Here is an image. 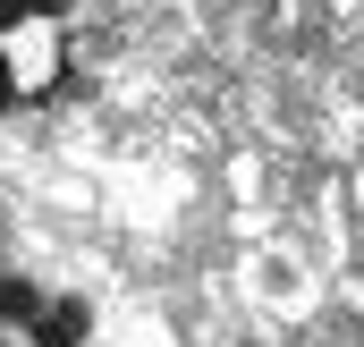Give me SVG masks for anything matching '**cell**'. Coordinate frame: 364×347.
<instances>
[{
	"mask_svg": "<svg viewBox=\"0 0 364 347\" xmlns=\"http://www.w3.org/2000/svg\"><path fill=\"white\" fill-rule=\"evenodd\" d=\"M77 60V9L68 0H0V119L43 110L68 85Z\"/></svg>",
	"mask_w": 364,
	"mask_h": 347,
	"instance_id": "1",
	"label": "cell"
},
{
	"mask_svg": "<svg viewBox=\"0 0 364 347\" xmlns=\"http://www.w3.org/2000/svg\"><path fill=\"white\" fill-rule=\"evenodd\" d=\"M85 339V305L51 297L34 279H0V347H77Z\"/></svg>",
	"mask_w": 364,
	"mask_h": 347,
	"instance_id": "2",
	"label": "cell"
}]
</instances>
